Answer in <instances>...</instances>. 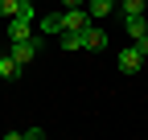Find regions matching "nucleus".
Segmentation results:
<instances>
[{
    "label": "nucleus",
    "instance_id": "nucleus-1",
    "mask_svg": "<svg viewBox=\"0 0 148 140\" xmlns=\"http://www.w3.org/2000/svg\"><path fill=\"white\" fill-rule=\"evenodd\" d=\"M86 25H90L86 4H78V8H62V12L41 16V33H49V37H58V33H70V29H86Z\"/></svg>",
    "mask_w": 148,
    "mask_h": 140
},
{
    "label": "nucleus",
    "instance_id": "nucleus-2",
    "mask_svg": "<svg viewBox=\"0 0 148 140\" xmlns=\"http://www.w3.org/2000/svg\"><path fill=\"white\" fill-rule=\"evenodd\" d=\"M8 54H12V62H16V66L25 70L37 54H41V37H37V33H29V37H21V41H12V45H8Z\"/></svg>",
    "mask_w": 148,
    "mask_h": 140
},
{
    "label": "nucleus",
    "instance_id": "nucleus-3",
    "mask_svg": "<svg viewBox=\"0 0 148 140\" xmlns=\"http://www.w3.org/2000/svg\"><path fill=\"white\" fill-rule=\"evenodd\" d=\"M29 25H33V4H25L21 12H12V16H8V41H21V37H29V33H33Z\"/></svg>",
    "mask_w": 148,
    "mask_h": 140
},
{
    "label": "nucleus",
    "instance_id": "nucleus-4",
    "mask_svg": "<svg viewBox=\"0 0 148 140\" xmlns=\"http://www.w3.org/2000/svg\"><path fill=\"white\" fill-rule=\"evenodd\" d=\"M115 62H119V70H123V74H136V70L144 66V54H140L136 45H127V49H119V58H115Z\"/></svg>",
    "mask_w": 148,
    "mask_h": 140
},
{
    "label": "nucleus",
    "instance_id": "nucleus-5",
    "mask_svg": "<svg viewBox=\"0 0 148 140\" xmlns=\"http://www.w3.org/2000/svg\"><path fill=\"white\" fill-rule=\"evenodd\" d=\"M123 33H127V37H144V33H148V21H144V12H127L123 16Z\"/></svg>",
    "mask_w": 148,
    "mask_h": 140
},
{
    "label": "nucleus",
    "instance_id": "nucleus-6",
    "mask_svg": "<svg viewBox=\"0 0 148 140\" xmlns=\"http://www.w3.org/2000/svg\"><path fill=\"white\" fill-rule=\"evenodd\" d=\"M103 45H107V33L86 25V29H82V49H103Z\"/></svg>",
    "mask_w": 148,
    "mask_h": 140
},
{
    "label": "nucleus",
    "instance_id": "nucleus-7",
    "mask_svg": "<svg viewBox=\"0 0 148 140\" xmlns=\"http://www.w3.org/2000/svg\"><path fill=\"white\" fill-rule=\"evenodd\" d=\"M0 78H4V82H16V78H21V66L12 62V54H0Z\"/></svg>",
    "mask_w": 148,
    "mask_h": 140
},
{
    "label": "nucleus",
    "instance_id": "nucleus-8",
    "mask_svg": "<svg viewBox=\"0 0 148 140\" xmlns=\"http://www.w3.org/2000/svg\"><path fill=\"white\" fill-rule=\"evenodd\" d=\"M58 45H62V49H82V29H70V33H58Z\"/></svg>",
    "mask_w": 148,
    "mask_h": 140
},
{
    "label": "nucleus",
    "instance_id": "nucleus-9",
    "mask_svg": "<svg viewBox=\"0 0 148 140\" xmlns=\"http://www.w3.org/2000/svg\"><path fill=\"white\" fill-rule=\"evenodd\" d=\"M86 12L90 16H107V12H115V4L111 0H86Z\"/></svg>",
    "mask_w": 148,
    "mask_h": 140
},
{
    "label": "nucleus",
    "instance_id": "nucleus-10",
    "mask_svg": "<svg viewBox=\"0 0 148 140\" xmlns=\"http://www.w3.org/2000/svg\"><path fill=\"white\" fill-rule=\"evenodd\" d=\"M115 12H119V16H127V12H144V0H119Z\"/></svg>",
    "mask_w": 148,
    "mask_h": 140
},
{
    "label": "nucleus",
    "instance_id": "nucleus-11",
    "mask_svg": "<svg viewBox=\"0 0 148 140\" xmlns=\"http://www.w3.org/2000/svg\"><path fill=\"white\" fill-rule=\"evenodd\" d=\"M29 4V0H0V16H12V12H21Z\"/></svg>",
    "mask_w": 148,
    "mask_h": 140
},
{
    "label": "nucleus",
    "instance_id": "nucleus-12",
    "mask_svg": "<svg viewBox=\"0 0 148 140\" xmlns=\"http://www.w3.org/2000/svg\"><path fill=\"white\" fill-rule=\"evenodd\" d=\"M21 136H25V140H45V128H25Z\"/></svg>",
    "mask_w": 148,
    "mask_h": 140
},
{
    "label": "nucleus",
    "instance_id": "nucleus-13",
    "mask_svg": "<svg viewBox=\"0 0 148 140\" xmlns=\"http://www.w3.org/2000/svg\"><path fill=\"white\" fill-rule=\"evenodd\" d=\"M78 4H86V0H62V8H78Z\"/></svg>",
    "mask_w": 148,
    "mask_h": 140
},
{
    "label": "nucleus",
    "instance_id": "nucleus-14",
    "mask_svg": "<svg viewBox=\"0 0 148 140\" xmlns=\"http://www.w3.org/2000/svg\"><path fill=\"white\" fill-rule=\"evenodd\" d=\"M111 4H119V0H111Z\"/></svg>",
    "mask_w": 148,
    "mask_h": 140
}]
</instances>
